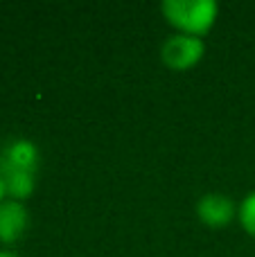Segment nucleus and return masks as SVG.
Segmentation results:
<instances>
[{
	"instance_id": "obj_2",
	"label": "nucleus",
	"mask_w": 255,
	"mask_h": 257,
	"mask_svg": "<svg viewBox=\"0 0 255 257\" xmlns=\"http://www.w3.org/2000/svg\"><path fill=\"white\" fill-rule=\"evenodd\" d=\"M161 14L176 34L203 39L215 27L219 5L215 0H165Z\"/></svg>"
},
{
	"instance_id": "obj_1",
	"label": "nucleus",
	"mask_w": 255,
	"mask_h": 257,
	"mask_svg": "<svg viewBox=\"0 0 255 257\" xmlns=\"http://www.w3.org/2000/svg\"><path fill=\"white\" fill-rule=\"evenodd\" d=\"M39 147L27 138H14L0 149V176L5 181L7 199H30L36 190Z\"/></svg>"
},
{
	"instance_id": "obj_7",
	"label": "nucleus",
	"mask_w": 255,
	"mask_h": 257,
	"mask_svg": "<svg viewBox=\"0 0 255 257\" xmlns=\"http://www.w3.org/2000/svg\"><path fill=\"white\" fill-rule=\"evenodd\" d=\"M7 199V190H5V181H3V176H0V203Z\"/></svg>"
},
{
	"instance_id": "obj_5",
	"label": "nucleus",
	"mask_w": 255,
	"mask_h": 257,
	"mask_svg": "<svg viewBox=\"0 0 255 257\" xmlns=\"http://www.w3.org/2000/svg\"><path fill=\"white\" fill-rule=\"evenodd\" d=\"M30 228V212H27L23 201L5 199L0 203V244L12 246Z\"/></svg>"
},
{
	"instance_id": "obj_4",
	"label": "nucleus",
	"mask_w": 255,
	"mask_h": 257,
	"mask_svg": "<svg viewBox=\"0 0 255 257\" xmlns=\"http://www.w3.org/2000/svg\"><path fill=\"white\" fill-rule=\"evenodd\" d=\"M197 217L208 228H226L237 217V205L228 194L208 192L197 201Z\"/></svg>"
},
{
	"instance_id": "obj_8",
	"label": "nucleus",
	"mask_w": 255,
	"mask_h": 257,
	"mask_svg": "<svg viewBox=\"0 0 255 257\" xmlns=\"http://www.w3.org/2000/svg\"><path fill=\"white\" fill-rule=\"evenodd\" d=\"M0 257H18V255L12 253V250H0Z\"/></svg>"
},
{
	"instance_id": "obj_6",
	"label": "nucleus",
	"mask_w": 255,
	"mask_h": 257,
	"mask_svg": "<svg viewBox=\"0 0 255 257\" xmlns=\"http://www.w3.org/2000/svg\"><path fill=\"white\" fill-rule=\"evenodd\" d=\"M237 221L246 235L255 239V192H248L237 205Z\"/></svg>"
},
{
	"instance_id": "obj_3",
	"label": "nucleus",
	"mask_w": 255,
	"mask_h": 257,
	"mask_svg": "<svg viewBox=\"0 0 255 257\" xmlns=\"http://www.w3.org/2000/svg\"><path fill=\"white\" fill-rule=\"evenodd\" d=\"M206 54V43L203 39L197 36H185V34H172L163 41L161 45V61L167 70L172 72H188Z\"/></svg>"
}]
</instances>
